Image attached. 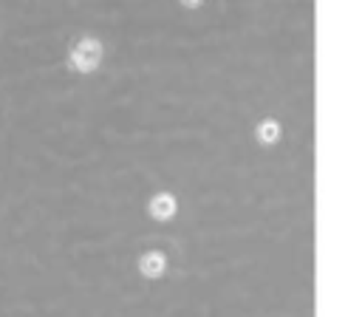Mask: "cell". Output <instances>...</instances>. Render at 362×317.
<instances>
[{"instance_id": "2", "label": "cell", "mask_w": 362, "mask_h": 317, "mask_svg": "<svg viewBox=\"0 0 362 317\" xmlns=\"http://www.w3.org/2000/svg\"><path fill=\"white\" fill-rule=\"evenodd\" d=\"M175 212H178V198H175L173 192H156V195H150V201H147V215H150L153 221H158V224L173 221Z\"/></svg>"}, {"instance_id": "3", "label": "cell", "mask_w": 362, "mask_h": 317, "mask_svg": "<svg viewBox=\"0 0 362 317\" xmlns=\"http://www.w3.org/2000/svg\"><path fill=\"white\" fill-rule=\"evenodd\" d=\"M136 269H139L141 277H147V280H158V277L167 272V255H164L161 249H147V252L139 255Z\"/></svg>"}, {"instance_id": "4", "label": "cell", "mask_w": 362, "mask_h": 317, "mask_svg": "<svg viewBox=\"0 0 362 317\" xmlns=\"http://www.w3.org/2000/svg\"><path fill=\"white\" fill-rule=\"evenodd\" d=\"M280 133H283V127H280V122H274V119H263V122L255 127V139H257L263 147L277 144V142H280Z\"/></svg>"}, {"instance_id": "1", "label": "cell", "mask_w": 362, "mask_h": 317, "mask_svg": "<svg viewBox=\"0 0 362 317\" xmlns=\"http://www.w3.org/2000/svg\"><path fill=\"white\" fill-rule=\"evenodd\" d=\"M102 57H105V45L102 40L96 37H79L71 51H68V68L76 71V74H93L99 65H102Z\"/></svg>"}, {"instance_id": "5", "label": "cell", "mask_w": 362, "mask_h": 317, "mask_svg": "<svg viewBox=\"0 0 362 317\" xmlns=\"http://www.w3.org/2000/svg\"><path fill=\"white\" fill-rule=\"evenodd\" d=\"M181 3H184V6H187V8H198V6H201V3H204V0H181Z\"/></svg>"}]
</instances>
